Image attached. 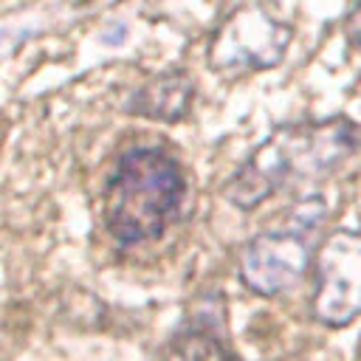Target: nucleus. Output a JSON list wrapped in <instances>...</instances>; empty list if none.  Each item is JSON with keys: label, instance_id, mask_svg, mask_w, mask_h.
Wrapping results in <instances>:
<instances>
[{"label": "nucleus", "instance_id": "nucleus-2", "mask_svg": "<svg viewBox=\"0 0 361 361\" xmlns=\"http://www.w3.org/2000/svg\"><path fill=\"white\" fill-rule=\"evenodd\" d=\"M183 192V172L172 155L158 147L127 149L107 183V231L124 245L161 237L178 217Z\"/></svg>", "mask_w": 361, "mask_h": 361}, {"label": "nucleus", "instance_id": "nucleus-3", "mask_svg": "<svg viewBox=\"0 0 361 361\" xmlns=\"http://www.w3.org/2000/svg\"><path fill=\"white\" fill-rule=\"evenodd\" d=\"M293 28L262 3L240 6L217 28L209 45V62L220 73L265 71L282 62Z\"/></svg>", "mask_w": 361, "mask_h": 361}, {"label": "nucleus", "instance_id": "nucleus-6", "mask_svg": "<svg viewBox=\"0 0 361 361\" xmlns=\"http://www.w3.org/2000/svg\"><path fill=\"white\" fill-rule=\"evenodd\" d=\"M195 99V85L183 71H166L152 76L133 99V110L138 116L155 121H180Z\"/></svg>", "mask_w": 361, "mask_h": 361}, {"label": "nucleus", "instance_id": "nucleus-4", "mask_svg": "<svg viewBox=\"0 0 361 361\" xmlns=\"http://www.w3.org/2000/svg\"><path fill=\"white\" fill-rule=\"evenodd\" d=\"M310 310L327 327H347L361 316V231L333 228L322 240Z\"/></svg>", "mask_w": 361, "mask_h": 361}, {"label": "nucleus", "instance_id": "nucleus-1", "mask_svg": "<svg viewBox=\"0 0 361 361\" xmlns=\"http://www.w3.org/2000/svg\"><path fill=\"white\" fill-rule=\"evenodd\" d=\"M361 144V127L347 116L276 127L228 178L223 195L237 209H257L282 189H302L333 175Z\"/></svg>", "mask_w": 361, "mask_h": 361}, {"label": "nucleus", "instance_id": "nucleus-7", "mask_svg": "<svg viewBox=\"0 0 361 361\" xmlns=\"http://www.w3.org/2000/svg\"><path fill=\"white\" fill-rule=\"evenodd\" d=\"M164 361H228L223 344L209 333H186L180 336L164 355Z\"/></svg>", "mask_w": 361, "mask_h": 361}, {"label": "nucleus", "instance_id": "nucleus-8", "mask_svg": "<svg viewBox=\"0 0 361 361\" xmlns=\"http://www.w3.org/2000/svg\"><path fill=\"white\" fill-rule=\"evenodd\" d=\"M344 37L361 54V0H353L344 14Z\"/></svg>", "mask_w": 361, "mask_h": 361}, {"label": "nucleus", "instance_id": "nucleus-5", "mask_svg": "<svg viewBox=\"0 0 361 361\" xmlns=\"http://www.w3.org/2000/svg\"><path fill=\"white\" fill-rule=\"evenodd\" d=\"M310 245L296 228L262 231L240 254V279L259 296L282 293L307 274Z\"/></svg>", "mask_w": 361, "mask_h": 361}]
</instances>
